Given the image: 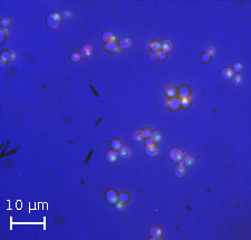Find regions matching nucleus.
I'll list each match as a JSON object with an SVG mask.
<instances>
[{"label": "nucleus", "instance_id": "1", "mask_svg": "<svg viewBox=\"0 0 251 240\" xmlns=\"http://www.w3.org/2000/svg\"><path fill=\"white\" fill-rule=\"evenodd\" d=\"M47 26L51 30H56L60 27L62 25V16L57 11H51L47 16Z\"/></svg>", "mask_w": 251, "mask_h": 240}, {"label": "nucleus", "instance_id": "2", "mask_svg": "<svg viewBox=\"0 0 251 240\" xmlns=\"http://www.w3.org/2000/svg\"><path fill=\"white\" fill-rule=\"evenodd\" d=\"M183 156H184V153H183V151H182L180 147H173V149H171V150L169 151V158H170L171 161H173V162L179 163V162L182 161Z\"/></svg>", "mask_w": 251, "mask_h": 240}, {"label": "nucleus", "instance_id": "3", "mask_svg": "<svg viewBox=\"0 0 251 240\" xmlns=\"http://www.w3.org/2000/svg\"><path fill=\"white\" fill-rule=\"evenodd\" d=\"M105 200H106V202L109 204H115L118 202V194H117V192L114 191V190L109 189L107 190L106 192H105Z\"/></svg>", "mask_w": 251, "mask_h": 240}, {"label": "nucleus", "instance_id": "4", "mask_svg": "<svg viewBox=\"0 0 251 240\" xmlns=\"http://www.w3.org/2000/svg\"><path fill=\"white\" fill-rule=\"evenodd\" d=\"M144 151H145V154H146L147 156H150V158H156L158 155V152H160V149H158V146L156 145L155 143H153V144H149V145L145 146Z\"/></svg>", "mask_w": 251, "mask_h": 240}, {"label": "nucleus", "instance_id": "5", "mask_svg": "<svg viewBox=\"0 0 251 240\" xmlns=\"http://www.w3.org/2000/svg\"><path fill=\"white\" fill-rule=\"evenodd\" d=\"M93 51H94L93 45H92V44H85V45H83V46H82L79 54H80V56H82L83 58H85V57L91 56V55L93 54Z\"/></svg>", "mask_w": 251, "mask_h": 240}, {"label": "nucleus", "instance_id": "6", "mask_svg": "<svg viewBox=\"0 0 251 240\" xmlns=\"http://www.w3.org/2000/svg\"><path fill=\"white\" fill-rule=\"evenodd\" d=\"M118 158H120V155H118V152L116 151V150H109L106 152V155H105V159L107 161L108 163H115L116 161L118 160Z\"/></svg>", "mask_w": 251, "mask_h": 240}, {"label": "nucleus", "instance_id": "7", "mask_svg": "<svg viewBox=\"0 0 251 240\" xmlns=\"http://www.w3.org/2000/svg\"><path fill=\"white\" fill-rule=\"evenodd\" d=\"M132 44H133V40L129 37H123L118 41V47L122 48V49H129V47L132 46Z\"/></svg>", "mask_w": 251, "mask_h": 240}, {"label": "nucleus", "instance_id": "8", "mask_svg": "<svg viewBox=\"0 0 251 240\" xmlns=\"http://www.w3.org/2000/svg\"><path fill=\"white\" fill-rule=\"evenodd\" d=\"M118 155H120V158H122V159H129L131 158V155H132V151H131V149H129V146H124L123 145L120 150H118Z\"/></svg>", "mask_w": 251, "mask_h": 240}, {"label": "nucleus", "instance_id": "9", "mask_svg": "<svg viewBox=\"0 0 251 240\" xmlns=\"http://www.w3.org/2000/svg\"><path fill=\"white\" fill-rule=\"evenodd\" d=\"M118 44L116 41H109V43H106L104 44V50L108 51V53H116L118 51Z\"/></svg>", "mask_w": 251, "mask_h": 240}, {"label": "nucleus", "instance_id": "10", "mask_svg": "<svg viewBox=\"0 0 251 240\" xmlns=\"http://www.w3.org/2000/svg\"><path fill=\"white\" fill-rule=\"evenodd\" d=\"M174 174H175V176H176L178 179H181V178L184 176V174H185V167H184V164L182 163V161L179 162V165L175 167Z\"/></svg>", "mask_w": 251, "mask_h": 240}, {"label": "nucleus", "instance_id": "11", "mask_svg": "<svg viewBox=\"0 0 251 240\" xmlns=\"http://www.w3.org/2000/svg\"><path fill=\"white\" fill-rule=\"evenodd\" d=\"M234 76V72L232 71V68H224L221 71V77H222L223 80H232V77Z\"/></svg>", "mask_w": 251, "mask_h": 240}, {"label": "nucleus", "instance_id": "12", "mask_svg": "<svg viewBox=\"0 0 251 240\" xmlns=\"http://www.w3.org/2000/svg\"><path fill=\"white\" fill-rule=\"evenodd\" d=\"M102 39H103V41H104L105 44H106V43H109V41H115V35L112 33V31L106 30V31L103 33V35H102Z\"/></svg>", "mask_w": 251, "mask_h": 240}, {"label": "nucleus", "instance_id": "13", "mask_svg": "<svg viewBox=\"0 0 251 240\" xmlns=\"http://www.w3.org/2000/svg\"><path fill=\"white\" fill-rule=\"evenodd\" d=\"M161 46H162V50H164L165 53H169L173 49V43L170 39H163L161 41Z\"/></svg>", "mask_w": 251, "mask_h": 240}, {"label": "nucleus", "instance_id": "14", "mask_svg": "<svg viewBox=\"0 0 251 240\" xmlns=\"http://www.w3.org/2000/svg\"><path fill=\"white\" fill-rule=\"evenodd\" d=\"M150 236L153 239H160L162 237V230L158 227H152L150 229Z\"/></svg>", "mask_w": 251, "mask_h": 240}, {"label": "nucleus", "instance_id": "15", "mask_svg": "<svg viewBox=\"0 0 251 240\" xmlns=\"http://www.w3.org/2000/svg\"><path fill=\"white\" fill-rule=\"evenodd\" d=\"M167 106L172 109V111H178V109H180V106H181L180 100L175 98V97H173V98H171V100L167 102Z\"/></svg>", "mask_w": 251, "mask_h": 240}, {"label": "nucleus", "instance_id": "16", "mask_svg": "<svg viewBox=\"0 0 251 240\" xmlns=\"http://www.w3.org/2000/svg\"><path fill=\"white\" fill-rule=\"evenodd\" d=\"M149 49L152 50L153 53H158L162 49V46H161V41H158V40H150V46H149Z\"/></svg>", "mask_w": 251, "mask_h": 240}, {"label": "nucleus", "instance_id": "17", "mask_svg": "<svg viewBox=\"0 0 251 240\" xmlns=\"http://www.w3.org/2000/svg\"><path fill=\"white\" fill-rule=\"evenodd\" d=\"M1 57L7 59L8 62H14L15 58H16V53H15V50H12V49H10V50H8V51H2V53H1Z\"/></svg>", "mask_w": 251, "mask_h": 240}, {"label": "nucleus", "instance_id": "18", "mask_svg": "<svg viewBox=\"0 0 251 240\" xmlns=\"http://www.w3.org/2000/svg\"><path fill=\"white\" fill-rule=\"evenodd\" d=\"M182 163L184 164V167H192L194 164V158L191 154H184L182 159Z\"/></svg>", "mask_w": 251, "mask_h": 240}, {"label": "nucleus", "instance_id": "19", "mask_svg": "<svg viewBox=\"0 0 251 240\" xmlns=\"http://www.w3.org/2000/svg\"><path fill=\"white\" fill-rule=\"evenodd\" d=\"M176 94H178V91H176V88L174 87V86H169V87L165 89V95H166L167 97H170V98L175 97Z\"/></svg>", "mask_w": 251, "mask_h": 240}, {"label": "nucleus", "instance_id": "20", "mask_svg": "<svg viewBox=\"0 0 251 240\" xmlns=\"http://www.w3.org/2000/svg\"><path fill=\"white\" fill-rule=\"evenodd\" d=\"M122 146H123L122 142H121V140H118V138H113V140L111 141V147H112L113 150L118 151Z\"/></svg>", "mask_w": 251, "mask_h": 240}, {"label": "nucleus", "instance_id": "21", "mask_svg": "<svg viewBox=\"0 0 251 240\" xmlns=\"http://www.w3.org/2000/svg\"><path fill=\"white\" fill-rule=\"evenodd\" d=\"M232 80H233V84H234L236 86H240V85L243 84V77H242V75H240V74L234 75V76L232 77Z\"/></svg>", "mask_w": 251, "mask_h": 240}, {"label": "nucleus", "instance_id": "22", "mask_svg": "<svg viewBox=\"0 0 251 240\" xmlns=\"http://www.w3.org/2000/svg\"><path fill=\"white\" fill-rule=\"evenodd\" d=\"M60 16H62V19H64V20H69V19H72L73 18V16H74V12H73L72 10H64L62 14H60Z\"/></svg>", "mask_w": 251, "mask_h": 240}, {"label": "nucleus", "instance_id": "23", "mask_svg": "<svg viewBox=\"0 0 251 240\" xmlns=\"http://www.w3.org/2000/svg\"><path fill=\"white\" fill-rule=\"evenodd\" d=\"M180 97H181V98H187V97H190V89L187 87H185V86L180 88Z\"/></svg>", "mask_w": 251, "mask_h": 240}, {"label": "nucleus", "instance_id": "24", "mask_svg": "<svg viewBox=\"0 0 251 240\" xmlns=\"http://www.w3.org/2000/svg\"><path fill=\"white\" fill-rule=\"evenodd\" d=\"M152 138H153V141H154L155 144L160 143V142L162 141V134H161V132L154 131L153 132V134H152Z\"/></svg>", "mask_w": 251, "mask_h": 240}, {"label": "nucleus", "instance_id": "25", "mask_svg": "<svg viewBox=\"0 0 251 240\" xmlns=\"http://www.w3.org/2000/svg\"><path fill=\"white\" fill-rule=\"evenodd\" d=\"M129 200V196L127 192H122L118 194V201L122 203H127V201Z\"/></svg>", "mask_w": 251, "mask_h": 240}, {"label": "nucleus", "instance_id": "26", "mask_svg": "<svg viewBox=\"0 0 251 240\" xmlns=\"http://www.w3.org/2000/svg\"><path fill=\"white\" fill-rule=\"evenodd\" d=\"M132 140L135 141V142H141V141L143 140V138H142V133H141L140 130L133 132V134H132Z\"/></svg>", "mask_w": 251, "mask_h": 240}, {"label": "nucleus", "instance_id": "27", "mask_svg": "<svg viewBox=\"0 0 251 240\" xmlns=\"http://www.w3.org/2000/svg\"><path fill=\"white\" fill-rule=\"evenodd\" d=\"M242 69H243V64L240 63V62H236V63L233 64V66H232V71H233V72L240 73Z\"/></svg>", "mask_w": 251, "mask_h": 240}, {"label": "nucleus", "instance_id": "28", "mask_svg": "<svg viewBox=\"0 0 251 240\" xmlns=\"http://www.w3.org/2000/svg\"><path fill=\"white\" fill-rule=\"evenodd\" d=\"M69 57H71V60H72L73 63H78L79 60L82 59V56H80V54H79V53H76V51L72 53Z\"/></svg>", "mask_w": 251, "mask_h": 240}, {"label": "nucleus", "instance_id": "29", "mask_svg": "<svg viewBox=\"0 0 251 240\" xmlns=\"http://www.w3.org/2000/svg\"><path fill=\"white\" fill-rule=\"evenodd\" d=\"M141 133H142V138H152V134H153V132H152V130H150V129H144V130H142L141 131Z\"/></svg>", "mask_w": 251, "mask_h": 240}, {"label": "nucleus", "instance_id": "30", "mask_svg": "<svg viewBox=\"0 0 251 240\" xmlns=\"http://www.w3.org/2000/svg\"><path fill=\"white\" fill-rule=\"evenodd\" d=\"M0 24H1V27H8L10 24H11V19L10 18H8V17H3V18H1V20H0Z\"/></svg>", "mask_w": 251, "mask_h": 240}, {"label": "nucleus", "instance_id": "31", "mask_svg": "<svg viewBox=\"0 0 251 240\" xmlns=\"http://www.w3.org/2000/svg\"><path fill=\"white\" fill-rule=\"evenodd\" d=\"M115 210L118 211V212H122V211L125 210V208H126V203H122V202H117V203H115Z\"/></svg>", "mask_w": 251, "mask_h": 240}, {"label": "nucleus", "instance_id": "32", "mask_svg": "<svg viewBox=\"0 0 251 240\" xmlns=\"http://www.w3.org/2000/svg\"><path fill=\"white\" fill-rule=\"evenodd\" d=\"M201 60H202L203 63H209V62L211 60V56L209 55L207 51H204V53L201 55Z\"/></svg>", "mask_w": 251, "mask_h": 240}, {"label": "nucleus", "instance_id": "33", "mask_svg": "<svg viewBox=\"0 0 251 240\" xmlns=\"http://www.w3.org/2000/svg\"><path fill=\"white\" fill-rule=\"evenodd\" d=\"M156 57H158V59H160V60H164V59L166 58V53L161 49L160 51L156 53Z\"/></svg>", "mask_w": 251, "mask_h": 240}, {"label": "nucleus", "instance_id": "34", "mask_svg": "<svg viewBox=\"0 0 251 240\" xmlns=\"http://www.w3.org/2000/svg\"><path fill=\"white\" fill-rule=\"evenodd\" d=\"M190 101H191L190 97H187V98H181V100H180V103H181V105H182L183 107H187V106L190 105Z\"/></svg>", "mask_w": 251, "mask_h": 240}, {"label": "nucleus", "instance_id": "35", "mask_svg": "<svg viewBox=\"0 0 251 240\" xmlns=\"http://www.w3.org/2000/svg\"><path fill=\"white\" fill-rule=\"evenodd\" d=\"M6 35H7V29H1V30H0V41H1V43H3V41H5Z\"/></svg>", "mask_w": 251, "mask_h": 240}, {"label": "nucleus", "instance_id": "36", "mask_svg": "<svg viewBox=\"0 0 251 240\" xmlns=\"http://www.w3.org/2000/svg\"><path fill=\"white\" fill-rule=\"evenodd\" d=\"M88 87H89V89L93 92V94H94V96H95V97H100V94H98V92L95 89V87H94L93 84H89V85H88Z\"/></svg>", "mask_w": 251, "mask_h": 240}, {"label": "nucleus", "instance_id": "37", "mask_svg": "<svg viewBox=\"0 0 251 240\" xmlns=\"http://www.w3.org/2000/svg\"><path fill=\"white\" fill-rule=\"evenodd\" d=\"M205 51H207L209 55L212 57V56H213V55L215 54V48H213V47H208V48L205 49Z\"/></svg>", "mask_w": 251, "mask_h": 240}, {"label": "nucleus", "instance_id": "38", "mask_svg": "<svg viewBox=\"0 0 251 240\" xmlns=\"http://www.w3.org/2000/svg\"><path fill=\"white\" fill-rule=\"evenodd\" d=\"M93 153H94V150H91V151L88 152V154H87V156H86V159H85V161H84V163H85V164H87V163L89 162L91 158H92V155H93Z\"/></svg>", "mask_w": 251, "mask_h": 240}, {"label": "nucleus", "instance_id": "39", "mask_svg": "<svg viewBox=\"0 0 251 240\" xmlns=\"http://www.w3.org/2000/svg\"><path fill=\"white\" fill-rule=\"evenodd\" d=\"M7 63H8L7 59H5L3 57H1V60H0V65H1V67H6Z\"/></svg>", "mask_w": 251, "mask_h": 240}, {"label": "nucleus", "instance_id": "40", "mask_svg": "<svg viewBox=\"0 0 251 240\" xmlns=\"http://www.w3.org/2000/svg\"><path fill=\"white\" fill-rule=\"evenodd\" d=\"M154 143V141H153V138H146V141H145V144L146 145H149V144H153Z\"/></svg>", "mask_w": 251, "mask_h": 240}, {"label": "nucleus", "instance_id": "41", "mask_svg": "<svg viewBox=\"0 0 251 240\" xmlns=\"http://www.w3.org/2000/svg\"><path fill=\"white\" fill-rule=\"evenodd\" d=\"M102 121H103V117H100V118L97 120L96 124H95V127H98V126H100V124L102 123Z\"/></svg>", "mask_w": 251, "mask_h": 240}, {"label": "nucleus", "instance_id": "42", "mask_svg": "<svg viewBox=\"0 0 251 240\" xmlns=\"http://www.w3.org/2000/svg\"><path fill=\"white\" fill-rule=\"evenodd\" d=\"M151 57L153 59H158V57H156V53H152L151 54Z\"/></svg>", "mask_w": 251, "mask_h": 240}, {"label": "nucleus", "instance_id": "43", "mask_svg": "<svg viewBox=\"0 0 251 240\" xmlns=\"http://www.w3.org/2000/svg\"><path fill=\"white\" fill-rule=\"evenodd\" d=\"M149 46H150V41H147V43H146V48H149Z\"/></svg>", "mask_w": 251, "mask_h": 240}]
</instances>
